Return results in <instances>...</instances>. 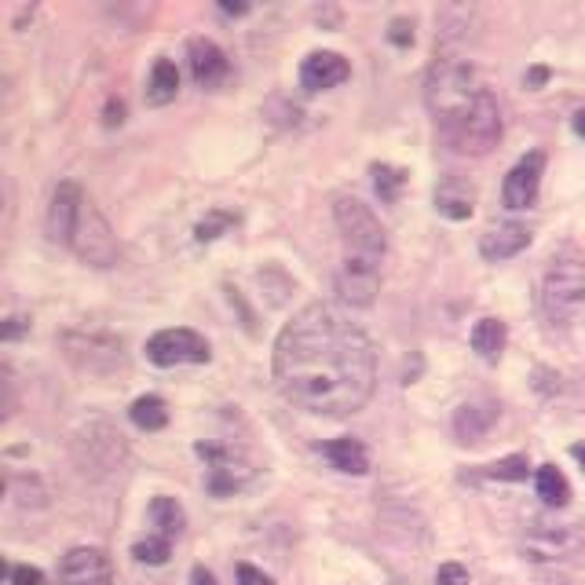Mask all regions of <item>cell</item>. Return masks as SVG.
I'll return each instance as SVG.
<instances>
[{
    "mask_svg": "<svg viewBox=\"0 0 585 585\" xmlns=\"http://www.w3.org/2000/svg\"><path fill=\"white\" fill-rule=\"evenodd\" d=\"M194 585H216V578L205 567H194Z\"/></svg>",
    "mask_w": 585,
    "mask_h": 585,
    "instance_id": "cell-35",
    "label": "cell"
},
{
    "mask_svg": "<svg viewBox=\"0 0 585 585\" xmlns=\"http://www.w3.org/2000/svg\"><path fill=\"white\" fill-rule=\"evenodd\" d=\"M147 359L154 366H187V362H209L213 351L194 330H161L147 341Z\"/></svg>",
    "mask_w": 585,
    "mask_h": 585,
    "instance_id": "cell-8",
    "label": "cell"
},
{
    "mask_svg": "<svg viewBox=\"0 0 585 585\" xmlns=\"http://www.w3.org/2000/svg\"><path fill=\"white\" fill-rule=\"evenodd\" d=\"M103 121H107L110 128L121 125V121H125V103H121V99H110V103H107V117H103Z\"/></svg>",
    "mask_w": 585,
    "mask_h": 585,
    "instance_id": "cell-33",
    "label": "cell"
},
{
    "mask_svg": "<svg viewBox=\"0 0 585 585\" xmlns=\"http://www.w3.org/2000/svg\"><path fill=\"white\" fill-rule=\"evenodd\" d=\"M436 585H468V571L461 564H443L436 571Z\"/></svg>",
    "mask_w": 585,
    "mask_h": 585,
    "instance_id": "cell-28",
    "label": "cell"
},
{
    "mask_svg": "<svg viewBox=\"0 0 585 585\" xmlns=\"http://www.w3.org/2000/svg\"><path fill=\"white\" fill-rule=\"evenodd\" d=\"M542 304L553 319H567L585 304V245H567L545 271Z\"/></svg>",
    "mask_w": 585,
    "mask_h": 585,
    "instance_id": "cell-4",
    "label": "cell"
},
{
    "mask_svg": "<svg viewBox=\"0 0 585 585\" xmlns=\"http://www.w3.org/2000/svg\"><path fill=\"white\" fill-rule=\"evenodd\" d=\"M231 224H234V213H227V209H213L202 224L194 227V238H198V242H213V238H220Z\"/></svg>",
    "mask_w": 585,
    "mask_h": 585,
    "instance_id": "cell-26",
    "label": "cell"
},
{
    "mask_svg": "<svg viewBox=\"0 0 585 585\" xmlns=\"http://www.w3.org/2000/svg\"><path fill=\"white\" fill-rule=\"evenodd\" d=\"M575 132L585 139V110H582V114H575Z\"/></svg>",
    "mask_w": 585,
    "mask_h": 585,
    "instance_id": "cell-37",
    "label": "cell"
},
{
    "mask_svg": "<svg viewBox=\"0 0 585 585\" xmlns=\"http://www.w3.org/2000/svg\"><path fill=\"white\" fill-rule=\"evenodd\" d=\"M322 458L330 461L337 472H348V476H362L370 468V454L359 439H330L322 443Z\"/></svg>",
    "mask_w": 585,
    "mask_h": 585,
    "instance_id": "cell-18",
    "label": "cell"
},
{
    "mask_svg": "<svg viewBox=\"0 0 585 585\" xmlns=\"http://www.w3.org/2000/svg\"><path fill=\"white\" fill-rule=\"evenodd\" d=\"M44 575L37 571V567H11V585H41Z\"/></svg>",
    "mask_w": 585,
    "mask_h": 585,
    "instance_id": "cell-30",
    "label": "cell"
},
{
    "mask_svg": "<svg viewBox=\"0 0 585 585\" xmlns=\"http://www.w3.org/2000/svg\"><path fill=\"white\" fill-rule=\"evenodd\" d=\"M187 59H191V74L202 88H216L227 77V55L205 37H194L187 44Z\"/></svg>",
    "mask_w": 585,
    "mask_h": 585,
    "instance_id": "cell-15",
    "label": "cell"
},
{
    "mask_svg": "<svg viewBox=\"0 0 585 585\" xmlns=\"http://www.w3.org/2000/svg\"><path fill=\"white\" fill-rule=\"evenodd\" d=\"M172 553V542L169 538H161V534H154V538H147V542H136L132 545V556H136L139 564H165Z\"/></svg>",
    "mask_w": 585,
    "mask_h": 585,
    "instance_id": "cell-25",
    "label": "cell"
},
{
    "mask_svg": "<svg viewBox=\"0 0 585 585\" xmlns=\"http://www.w3.org/2000/svg\"><path fill=\"white\" fill-rule=\"evenodd\" d=\"M373 183H377L381 202L395 205L406 187V169H395V165H373Z\"/></svg>",
    "mask_w": 585,
    "mask_h": 585,
    "instance_id": "cell-24",
    "label": "cell"
},
{
    "mask_svg": "<svg viewBox=\"0 0 585 585\" xmlns=\"http://www.w3.org/2000/svg\"><path fill=\"white\" fill-rule=\"evenodd\" d=\"M498 414H501V406L494 403V399H476V403H465L458 414H454V432H458L461 443H479L490 428L498 425Z\"/></svg>",
    "mask_w": 585,
    "mask_h": 585,
    "instance_id": "cell-16",
    "label": "cell"
},
{
    "mask_svg": "<svg viewBox=\"0 0 585 585\" xmlns=\"http://www.w3.org/2000/svg\"><path fill=\"white\" fill-rule=\"evenodd\" d=\"M527 472H531V465H527V458L523 454H512V458H505V461H494V465L487 468V476L490 479H527Z\"/></svg>",
    "mask_w": 585,
    "mask_h": 585,
    "instance_id": "cell-27",
    "label": "cell"
},
{
    "mask_svg": "<svg viewBox=\"0 0 585 585\" xmlns=\"http://www.w3.org/2000/svg\"><path fill=\"white\" fill-rule=\"evenodd\" d=\"M351 66L344 55L337 52H311L300 66V85L308 92H326V88H337L341 81H348Z\"/></svg>",
    "mask_w": 585,
    "mask_h": 585,
    "instance_id": "cell-13",
    "label": "cell"
},
{
    "mask_svg": "<svg viewBox=\"0 0 585 585\" xmlns=\"http://www.w3.org/2000/svg\"><path fill=\"white\" fill-rule=\"evenodd\" d=\"M85 194L77 187L74 180H63L59 187L52 191V205H48V234H52L55 242L70 245L74 242V231H77V220H81V209H85Z\"/></svg>",
    "mask_w": 585,
    "mask_h": 585,
    "instance_id": "cell-11",
    "label": "cell"
},
{
    "mask_svg": "<svg viewBox=\"0 0 585 585\" xmlns=\"http://www.w3.org/2000/svg\"><path fill=\"white\" fill-rule=\"evenodd\" d=\"M275 381L289 403L322 417L359 414L377 388L370 337L333 304H308L275 341Z\"/></svg>",
    "mask_w": 585,
    "mask_h": 585,
    "instance_id": "cell-1",
    "label": "cell"
},
{
    "mask_svg": "<svg viewBox=\"0 0 585 585\" xmlns=\"http://www.w3.org/2000/svg\"><path fill=\"white\" fill-rule=\"evenodd\" d=\"M428 110L436 117V132L454 154L479 158L501 139L498 99L479 81L476 66L461 59L450 44H436V63L425 81Z\"/></svg>",
    "mask_w": 585,
    "mask_h": 585,
    "instance_id": "cell-2",
    "label": "cell"
},
{
    "mask_svg": "<svg viewBox=\"0 0 585 585\" xmlns=\"http://www.w3.org/2000/svg\"><path fill=\"white\" fill-rule=\"evenodd\" d=\"M238 585H275L264 571H256L253 564H242L238 567Z\"/></svg>",
    "mask_w": 585,
    "mask_h": 585,
    "instance_id": "cell-31",
    "label": "cell"
},
{
    "mask_svg": "<svg viewBox=\"0 0 585 585\" xmlns=\"http://www.w3.org/2000/svg\"><path fill=\"white\" fill-rule=\"evenodd\" d=\"M436 209H439V216H447V220H468L472 209H476V194H472V187H468L465 180L447 176V180L436 187Z\"/></svg>",
    "mask_w": 585,
    "mask_h": 585,
    "instance_id": "cell-17",
    "label": "cell"
},
{
    "mask_svg": "<svg viewBox=\"0 0 585 585\" xmlns=\"http://www.w3.org/2000/svg\"><path fill=\"white\" fill-rule=\"evenodd\" d=\"M63 348L70 351V359L96 373L117 370V366L125 362V344L117 341V337H110V333L70 330V333H63Z\"/></svg>",
    "mask_w": 585,
    "mask_h": 585,
    "instance_id": "cell-7",
    "label": "cell"
},
{
    "mask_svg": "<svg viewBox=\"0 0 585 585\" xmlns=\"http://www.w3.org/2000/svg\"><path fill=\"white\" fill-rule=\"evenodd\" d=\"M531 564H575L585 556V523H531L520 542Z\"/></svg>",
    "mask_w": 585,
    "mask_h": 585,
    "instance_id": "cell-5",
    "label": "cell"
},
{
    "mask_svg": "<svg viewBox=\"0 0 585 585\" xmlns=\"http://www.w3.org/2000/svg\"><path fill=\"white\" fill-rule=\"evenodd\" d=\"M534 479H538V498H542L549 509H564L567 498H571V487H567L564 472L556 465H542Z\"/></svg>",
    "mask_w": 585,
    "mask_h": 585,
    "instance_id": "cell-23",
    "label": "cell"
},
{
    "mask_svg": "<svg viewBox=\"0 0 585 585\" xmlns=\"http://www.w3.org/2000/svg\"><path fill=\"white\" fill-rule=\"evenodd\" d=\"M505 341H509V330H505L501 319H479L476 330H472V351L483 362H498L501 351H505Z\"/></svg>",
    "mask_w": 585,
    "mask_h": 585,
    "instance_id": "cell-19",
    "label": "cell"
},
{
    "mask_svg": "<svg viewBox=\"0 0 585 585\" xmlns=\"http://www.w3.org/2000/svg\"><path fill=\"white\" fill-rule=\"evenodd\" d=\"M150 520H154V527H158L161 538H180L183 527H187V516H183L180 501L176 498H154L150 501Z\"/></svg>",
    "mask_w": 585,
    "mask_h": 585,
    "instance_id": "cell-21",
    "label": "cell"
},
{
    "mask_svg": "<svg viewBox=\"0 0 585 585\" xmlns=\"http://www.w3.org/2000/svg\"><path fill=\"white\" fill-rule=\"evenodd\" d=\"M333 220L344 242V267H366L381 271V260L388 253V238L377 216L359 202V198H337L333 202Z\"/></svg>",
    "mask_w": 585,
    "mask_h": 585,
    "instance_id": "cell-3",
    "label": "cell"
},
{
    "mask_svg": "<svg viewBox=\"0 0 585 585\" xmlns=\"http://www.w3.org/2000/svg\"><path fill=\"white\" fill-rule=\"evenodd\" d=\"M542 81H549V70H545V66H534L531 74H527V85H542Z\"/></svg>",
    "mask_w": 585,
    "mask_h": 585,
    "instance_id": "cell-34",
    "label": "cell"
},
{
    "mask_svg": "<svg viewBox=\"0 0 585 585\" xmlns=\"http://www.w3.org/2000/svg\"><path fill=\"white\" fill-rule=\"evenodd\" d=\"M198 454L209 461L205 487L213 490V494H220V498H227V494H234V490H242L245 483L253 479V468L234 458L231 450L216 447V443H198Z\"/></svg>",
    "mask_w": 585,
    "mask_h": 585,
    "instance_id": "cell-9",
    "label": "cell"
},
{
    "mask_svg": "<svg viewBox=\"0 0 585 585\" xmlns=\"http://www.w3.org/2000/svg\"><path fill=\"white\" fill-rule=\"evenodd\" d=\"M388 41L399 44V48H406V44L414 41V26H410L406 19H395V22H392V30H388Z\"/></svg>",
    "mask_w": 585,
    "mask_h": 585,
    "instance_id": "cell-29",
    "label": "cell"
},
{
    "mask_svg": "<svg viewBox=\"0 0 585 585\" xmlns=\"http://www.w3.org/2000/svg\"><path fill=\"white\" fill-rule=\"evenodd\" d=\"M571 454H575V458L582 461V468H585V443H575V447H571Z\"/></svg>",
    "mask_w": 585,
    "mask_h": 585,
    "instance_id": "cell-38",
    "label": "cell"
},
{
    "mask_svg": "<svg viewBox=\"0 0 585 585\" xmlns=\"http://www.w3.org/2000/svg\"><path fill=\"white\" fill-rule=\"evenodd\" d=\"M26 330H30V319L15 315V319H8L4 326H0V337H4V341H15V337H22Z\"/></svg>",
    "mask_w": 585,
    "mask_h": 585,
    "instance_id": "cell-32",
    "label": "cell"
},
{
    "mask_svg": "<svg viewBox=\"0 0 585 585\" xmlns=\"http://www.w3.org/2000/svg\"><path fill=\"white\" fill-rule=\"evenodd\" d=\"M59 582L63 585H110V560L103 549L81 545L63 556L59 567Z\"/></svg>",
    "mask_w": 585,
    "mask_h": 585,
    "instance_id": "cell-12",
    "label": "cell"
},
{
    "mask_svg": "<svg viewBox=\"0 0 585 585\" xmlns=\"http://www.w3.org/2000/svg\"><path fill=\"white\" fill-rule=\"evenodd\" d=\"M220 11H227V15H245V11H249V4H220Z\"/></svg>",
    "mask_w": 585,
    "mask_h": 585,
    "instance_id": "cell-36",
    "label": "cell"
},
{
    "mask_svg": "<svg viewBox=\"0 0 585 585\" xmlns=\"http://www.w3.org/2000/svg\"><path fill=\"white\" fill-rule=\"evenodd\" d=\"M176 92H180V70H176V63H169V59H158L154 70H150L147 99L154 107H165V103L176 99Z\"/></svg>",
    "mask_w": 585,
    "mask_h": 585,
    "instance_id": "cell-20",
    "label": "cell"
},
{
    "mask_svg": "<svg viewBox=\"0 0 585 585\" xmlns=\"http://www.w3.org/2000/svg\"><path fill=\"white\" fill-rule=\"evenodd\" d=\"M542 172H545V154L542 150H531L527 158H520L512 165V172L505 176V187H501V198L509 209H531L538 202V187H542Z\"/></svg>",
    "mask_w": 585,
    "mask_h": 585,
    "instance_id": "cell-10",
    "label": "cell"
},
{
    "mask_svg": "<svg viewBox=\"0 0 585 585\" xmlns=\"http://www.w3.org/2000/svg\"><path fill=\"white\" fill-rule=\"evenodd\" d=\"M70 249L92 267H110L117 260L114 227L107 224V216L99 213L92 202H85V209H81V220H77V231H74Z\"/></svg>",
    "mask_w": 585,
    "mask_h": 585,
    "instance_id": "cell-6",
    "label": "cell"
},
{
    "mask_svg": "<svg viewBox=\"0 0 585 585\" xmlns=\"http://www.w3.org/2000/svg\"><path fill=\"white\" fill-rule=\"evenodd\" d=\"M128 417L143 432H158V428L169 425V406L161 403L158 395H139L136 403H132V410H128Z\"/></svg>",
    "mask_w": 585,
    "mask_h": 585,
    "instance_id": "cell-22",
    "label": "cell"
},
{
    "mask_svg": "<svg viewBox=\"0 0 585 585\" xmlns=\"http://www.w3.org/2000/svg\"><path fill=\"white\" fill-rule=\"evenodd\" d=\"M527 245H531V227L509 220V224H494L479 238V253H483V260L498 264V260H509V256L523 253Z\"/></svg>",
    "mask_w": 585,
    "mask_h": 585,
    "instance_id": "cell-14",
    "label": "cell"
}]
</instances>
